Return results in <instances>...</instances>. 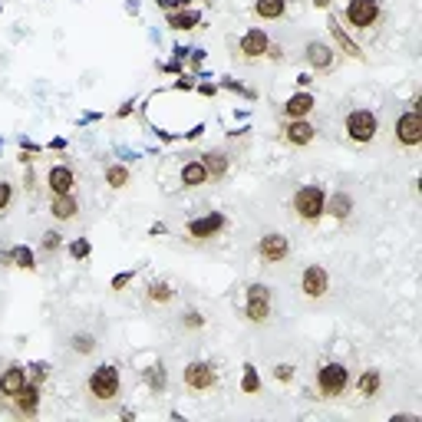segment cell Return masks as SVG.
<instances>
[{
  "label": "cell",
  "instance_id": "1",
  "mask_svg": "<svg viewBox=\"0 0 422 422\" xmlns=\"http://www.w3.org/2000/svg\"><path fill=\"white\" fill-rule=\"evenodd\" d=\"M86 389H89V396H93V399H100V403H112V399L119 396V370H116L112 363L96 366V370L89 373Z\"/></svg>",
  "mask_w": 422,
  "mask_h": 422
},
{
  "label": "cell",
  "instance_id": "2",
  "mask_svg": "<svg viewBox=\"0 0 422 422\" xmlns=\"http://www.w3.org/2000/svg\"><path fill=\"white\" fill-rule=\"evenodd\" d=\"M323 205H327V192L320 185H304L294 195V211L300 221H317L323 214Z\"/></svg>",
  "mask_w": 422,
  "mask_h": 422
},
{
  "label": "cell",
  "instance_id": "3",
  "mask_svg": "<svg viewBox=\"0 0 422 422\" xmlns=\"http://www.w3.org/2000/svg\"><path fill=\"white\" fill-rule=\"evenodd\" d=\"M347 386H350V370L343 363H327V366H320V373H317V389L327 399L343 396Z\"/></svg>",
  "mask_w": 422,
  "mask_h": 422
},
{
  "label": "cell",
  "instance_id": "4",
  "mask_svg": "<svg viewBox=\"0 0 422 422\" xmlns=\"http://www.w3.org/2000/svg\"><path fill=\"white\" fill-rule=\"evenodd\" d=\"M376 129H380V123H376V116L370 109H353L347 116V136L353 142H373Z\"/></svg>",
  "mask_w": 422,
  "mask_h": 422
},
{
  "label": "cell",
  "instance_id": "5",
  "mask_svg": "<svg viewBox=\"0 0 422 422\" xmlns=\"http://www.w3.org/2000/svg\"><path fill=\"white\" fill-rule=\"evenodd\" d=\"M396 142L399 146H406V149H416L422 142V116L419 109L412 112H403L396 119Z\"/></svg>",
  "mask_w": 422,
  "mask_h": 422
},
{
  "label": "cell",
  "instance_id": "6",
  "mask_svg": "<svg viewBox=\"0 0 422 422\" xmlns=\"http://www.w3.org/2000/svg\"><path fill=\"white\" fill-rule=\"evenodd\" d=\"M251 323H264L271 317V290L264 284H251L248 287V307H244Z\"/></svg>",
  "mask_w": 422,
  "mask_h": 422
},
{
  "label": "cell",
  "instance_id": "7",
  "mask_svg": "<svg viewBox=\"0 0 422 422\" xmlns=\"http://www.w3.org/2000/svg\"><path fill=\"white\" fill-rule=\"evenodd\" d=\"M347 20L360 30H370L380 20V0H350L347 3Z\"/></svg>",
  "mask_w": 422,
  "mask_h": 422
},
{
  "label": "cell",
  "instance_id": "8",
  "mask_svg": "<svg viewBox=\"0 0 422 422\" xmlns=\"http://www.w3.org/2000/svg\"><path fill=\"white\" fill-rule=\"evenodd\" d=\"M300 290L313 300H320L323 294L330 290V277H327V271H323L320 264H311V267L304 271V277H300Z\"/></svg>",
  "mask_w": 422,
  "mask_h": 422
},
{
  "label": "cell",
  "instance_id": "9",
  "mask_svg": "<svg viewBox=\"0 0 422 422\" xmlns=\"http://www.w3.org/2000/svg\"><path fill=\"white\" fill-rule=\"evenodd\" d=\"M214 366L211 363H201V360H195V363H188L185 366V386L188 389H211L214 386Z\"/></svg>",
  "mask_w": 422,
  "mask_h": 422
},
{
  "label": "cell",
  "instance_id": "10",
  "mask_svg": "<svg viewBox=\"0 0 422 422\" xmlns=\"http://www.w3.org/2000/svg\"><path fill=\"white\" fill-rule=\"evenodd\" d=\"M13 403H17V416H26V419H33L40 409V383H33V380H26V386L13 396Z\"/></svg>",
  "mask_w": 422,
  "mask_h": 422
},
{
  "label": "cell",
  "instance_id": "11",
  "mask_svg": "<svg viewBox=\"0 0 422 422\" xmlns=\"http://www.w3.org/2000/svg\"><path fill=\"white\" fill-rule=\"evenodd\" d=\"M258 251H261V258L267 264H281L290 254V244H287L284 235H264L261 244H258Z\"/></svg>",
  "mask_w": 422,
  "mask_h": 422
},
{
  "label": "cell",
  "instance_id": "12",
  "mask_svg": "<svg viewBox=\"0 0 422 422\" xmlns=\"http://www.w3.org/2000/svg\"><path fill=\"white\" fill-rule=\"evenodd\" d=\"M221 228H224V214L211 211V214H205V218H195V221L188 224V235L198 237V241H205V237H214Z\"/></svg>",
  "mask_w": 422,
  "mask_h": 422
},
{
  "label": "cell",
  "instance_id": "13",
  "mask_svg": "<svg viewBox=\"0 0 422 422\" xmlns=\"http://www.w3.org/2000/svg\"><path fill=\"white\" fill-rule=\"evenodd\" d=\"M47 182H50L53 195H73L76 175H73V169H70V165H53L50 175H47Z\"/></svg>",
  "mask_w": 422,
  "mask_h": 422
},
{
  "label": "cell",
  "instance_id": "14",
  "mask_svg": "<svg viewBox=\"0 0 422 422\" xmlns=\"http://www.w3.org/2000/svg\"><path fill=\"white\" fill-rule=\"evenodd\" d=\"M271 50V40H267V33L264 30H248L244 37H241V53L248 56V60H254V56H264V53Z\"/></svg>",
  "mask_w": 422,
  "mask_h": 422
},
{
  "label": "cell",
  "instance_id": "15",
  "mask_svg": "<svg viewBox=\"0 0 422 422\" xmlns=\"http://www.w3.org/2000/svg\"><path fill=\"white\" fill-rule=\"evenodd\" d=\"M26 386V370H20V366H10V370L0 376V396L13 399L20 389Z\"/></svg>",
  "mask_w": 422,
  "mask_h": 422
},
{
  "label": "cell",
  "instance_id": "16",
  "mask_svg": "<svg viewBox=\"0 0 422 422\" xmlns=\"http://www.w3.org/2000/svg\"><path fill=\"white\" fill-rule=\"evenodd\" d=\"M307 60H311L313 70H330V63H334V50H330L327 43L311 40V43H307Z\"/></svg>",
  "mask_w": 422,
  "mask_h": 422
},
{
  "label": "cell",
  "instance_id": "17",
  "mask_svg": "<svg viewBox=\"0 0 422 422\" xmlns=\"http://www.w3.org/2000/svg\"><path fill=\"white\" fill-rule=\"evenodd\" d=\"M313 106H317V100H313L311 93H297V96H290V100H287L284 112L290 116V119H304V116H307Z\"/></svg>",
  "mask_w": 422,
  "mask_h": 422
},
{
  "label": "cell",
  "instance_id": "18",
  "mask_svg": "<svg viewBox=\"0 0 422 422\" xmlns=\"http://www.w3.org/2000/svg\"><path fill=\"white\" fill-rule=\"evenodd\" d=\"M313 132H317V129H313L311 123L290 119V125H287V142H290V146H307V142L313 139Z\"/></svg>",
  "mask_w": 422,
  "mask_h": 422
},
{
  "label": "cell",
  "instance_id": "19",
  "mask_svg": "<svg viewBox=\"0 0 422 422\" xmlns=\"http://www.w3.org/2000/svg\"><path fill=\"white\" fill-rule=\"evenodd\" d=\"M50 211H53V218H60V221H70L76 211H79V205H76L73 195H53Z\"/></svg>",
  "mask_w": 422,
  "mask_h": 422
},
{
  "label": "cell",
  "instance_id": "20",
  "mask_svg": "<svg viewBox=\"0 0 422 422\" xmlns=\"http://www.w3.org/2000/svg\"><path fill=\"white\" fill-rule=\"evenodd\" d=\"M208 182V172H205V165L201 162H188L185 169H182V185L185 188H198Z\"/></svg>",
  "mask_w": 422,
  "mask_h": 422
},
{
  "label": "cell",
  "instance_id": "21",
  "mask_svg": "<svg viewBox=\"0 0 422 422\" xmlns=\"http://www.w3.org/2000/svg\"><path fill=\"white\" fill-rule=\"evenodd\" d=\"M201 165H205L208 178H221V175L228 172V159H224V152H208V155H201Z\"/></svg>",
  "mask_w": 422,
  "mask_h": 422
},
{
  "label": "cell",
  "instance_id": "22",
  "mask_svg": "<svg viewBox=\"0 0 422 422\" xmlns=\"http://www.w3.org/2000/svg\"><path fill=\"white\" fill-rule=\"evenodd\" d=\"M323 211H330L334 218H347L350 211H353V198H350V195H343V192H336L334 198H327Z\"/></svg>",
  "mask_w": 422,
  "mask_h": 422
},
{
  "label": "cell",
  "instance_id": "23",
  "mask_svg": "<svg viewBox=\"0 0 422 422\" xmlns=\"http://www.w3.org/2000/svg\"><path fill=\"white\" fill-rule=\"evenodd\" d=\"M254 13L264 17V20H277V17H284V0H258Z\"/></svg>",
  "mask_w": 422,
  "mask_h": 422
},
{
  "label": "cell",
  "instance_id": "24",
  "mask_svg": "<svg viewBox=\"0 0 422 422\" xmlns=\"http://www.w3.org/2000/svg\"><path fill=\"white\" fill-rule=\"evenodd\" d=\"M357 386H360L363 396H376V393H380V386H383V376H380V370H366Z\"/></svg>",
  "mask_w": 422,
  "mask_h": 422
},
{
  "label": "cell",
  "instance_id": "25",
  "mask_svg": "<svg viewBox=\"0 0 422 422\" xmlns=\"http://www.w3.org/2000/svg\"><path fill=\"white\" fill-rule=\"evenodd\" d=\"M330 30H334L336 43H340V47H343V53H350V56H357V60H360V56H363V53H360V47H357V43H353V40H350L347 33H343V30H340V24H336V20H330Z\"/></svg>",
  "mask_w": 422,
  "mask_h": 422
},
{
  "label": "cell",
  "instance_id": "26",
  "mask_svg": "<svg viewBox=\"0 0 422 422\" xmlns=\"http://www.w3.org/2000/svg\"><path fill=\"white\" fill-rule=\"evenodd\" d=\"M106 182H109L112 188H125L129 185V169H125V165H109V169H106Z\"/></svg>",
  "mask_w": 422,
  "mask_h": 422
},
{
  "label": "cell",
  "instance_id": "27",
  "mask_svg": "<svg viewBox=\"0 0 422 422\" xmlns=\"http://www.w3.org/2000/svg\"><path fill=\"white\" fill-rule=\"evenodd\" d=\"M195 24H198V13L195 10H182L169 17V26H175V30H188V26H195Z\"/></svg>",
  "mask_w": 422,
  "mask_h": 422
},
{
  "label": "cell",
  "instance_id": "28",
  "mask_svg": "<svg viewBox=\"0 0 422 422\" xmlns=\"http://www.w3.org/2000/svg\"><path fill=\"white\" fill-rule=\"evenodd\" d=\"M172 297H175V290L169 284H159V281L149 284V300H155V304H169Z\"/></svg>",
  "mask_w": 422,
  "mask_h": 422
},
{
  "label": "cell",
  "instance_id": "29",
  "mask_svg": "<svg viewBox=\"0 0 422 422\" xmlns=\"http://www.w3.org/2000/svg\"><path fill=\"white\" fill-rule=\"evenodd\" d=\"M73 350H76V353H83V357L93 353V350H96V336H93V334H76L73 336Z\"/></svg>",
  "mask_w": 422,
  "mask_h": 422
},
{
  "label": "cell",
  "instance_id": "30",
  "mask_svg": "<svg viewBox=\"0 0 422 422\" xmlns=\"http://www.w3.org/2000/svg\"><path fill=\"white\" fill-rule=\"evenodd\" d=\"M244 393H258L261 389V380H258V370L254 366H244V383H241Z\"/></svg>",
  "mask_w": 422,
  "mask_h": 422
},
{
  "label": "cell",
  "instance_id": "31",
  "mask_svg": "<svg viewBox=\"0 0 422 422\" xmlns=\"http://www.w3.org/2000/svg\"><path fill=\"white\" fill-rule=\"evenodd\" d=\"M146 383H149L152 389H165V370H162V366H149V370H146Z\"/></svg>",
  "mask_w": 422,
  "mask_h": 422
},
{
  "label": "cell",
  "instance_id": "32",
  "mask_svg": "<svg viewBox=\"0 0 422 422\" xmlns=\"http://www.w3.org/2000/svg\"><path fill=\"white\" fill-rule=\"evenodd\" d=\"M13 261H17V267H33V251L30 248H13Z\"/></svg>",
  "mask_w": 422,
  "mask_h": 422
},
{
  "label": "cell",
  "instance_id": "33",
  "mask_svg": "<svg viewBox=\"0 0 422 422\" xmlns=\"http://www.w3.org/2000/svg\"><path fill=\"white\" fill-rule=\"evenodd\" d=\"M274 376H277L281 383H287V380H294V366H290V363H281V366H274Z\"/></svg>",
  "mask_w": 422,
  "mask_h": 422
},
{
  "label": "cell",
  "instance_id": "34",
  "mask_svg": "<svg viewBox=\"0 0 422 422\" xmlns=\"http://www.w3.org/2000/svg\"><path fill=\"white\" fill-rule=\"evenodd\" d=\"M13 198V188L7 185V182H0V211H7V205H10Z\"/></svg>",
  "mask_w": 422,
  "mask_h": 422
},
{
  "label": "cell",
  "instance_id": "35",
  "mask_svg": "<svg viewBox=\"0 0 422 422\" xmlns=\"http://www.w3.org/2000/svg\"><path fill=\"white\" fill-rule=\"evenodd\" d=\"M60 248V235H56V231H47V235H43V251H56Z\"/></svg>",
  "mask_w": 422,
  "mask_h": 422
},
{
  "label": "cell",
  "instance_id": "36",
  "mask_svg": "<svg viewBox=\"0 0 422 422\" xmlns=\"http://www.w3.org/2000/svg\"><path fill=\"white\" fill-rule=\"evenodd\" d=\"M70 254H73V258H86V254H89V241H73V244H70Z\"/></svg>",
  "mask_w": 422,
  "mask_h": 422
},
{
  "label": "cell",
  "instance_id": "37",
  "mask_svg": "<svg viewBox=\"0 0 422 422\" xmlns=\"http://www.w3.org/2000/svg\"><path fill=\"white\" fill-rule=\"evenodd\" d=\"M47 376H50V366H47V363H37V366H33V383H43Z\"/></svg>",
  "mask_w": 422,
  "mask_h": 422
},
{
  "label": "cell",
  "instance_id": "38",
  "mask_svg": "<svg viewBox=\"0 0 422 422\" xmlns=\"http://www.w3.org/2000/svg\"><path fill=\"white\" fill-rule=\"evenodd\" d=\"M182 323H185V327H195V330H198V327H201V323H205V320H201V313H195V311H188V313H185V317H182Z\"/></svg>",
  "mask_w": 422,
  "mask_h": 422
},
{
  "label": "cell",
  "instance_id": "39",
  "mask_svg": "<svg viewBox=\"0 0 422 422\" xmlns=\"http://www.w3.org/2000/svg\"><path fill=\"white\" fill-rule=\"evenodd\" d=\"M132 281V271H125V274H116V281H112V290H123L125 284Z\"/></svg>",
  "mask_w": 422,
  "mask_h": 422
},
{
  "label": "cell",
  "instance_id": "40",
  "mask_svg": "<svg viewBox=\"0 0 422 422\" xmlns=\"http://www.w3.org/2000/svg\"><path fill=\"white\" fill-rule=\"evenodd\" d=\"M313 3H317V7H330V0H313Z\"/></svg>",
  "mask_w": 422,
  "mask_h": 422
}]
</instances>
